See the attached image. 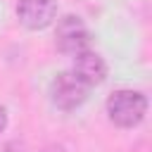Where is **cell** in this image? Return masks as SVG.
<instances>
[{"label": "cell", "instance_id": "obj_1", "mask_svg": "<svg viewBox=\"0 0 152 152\" xmlns=\"http://www.w3.org/2000/svg\"><path fill=\"white\" fill-rule=\"evenodd\" d=\"M147 100L138 90H116L107 97V114L109 121L119 128H133L145 119Z\"/></svg>", "mask_w": 152, "mask_h": 152}, {"label": "cell", "instance_id": "obj_2", "mask_svg": "<svg viewBox=\"0 0 152 152\" xmlns=\"http://www.w3.org/2000/svg\"><path fill=\"white\" fill-rule=\"evenodd\" d=\"M86 95H88V86L81 83L71 71L59 74L50 83V100H52L55 107H59L64 112H71V109L81 107L86 102Z\"/></svg>", "mask_w": 152, "mask_h": 152}, {"label": "cell", "instance_id": "obj_3", "mask_svg": "<svg viewBox=\"0 0 152 152\" xmlns=\"http://www.w3.org/2000/svg\"><path fill=\"white\" fill-rule=\"evenodd\" d=\"M88 40H90V33L86 28V24L74 17V14H66L57 21V28H55V43L57 48L64 52V55H76L81 50L88 48Z\"/></svg>", "mask_w": 152, "mask_h": 152}, {"label": "cell", "instance_id": "obj_4", "mask_svg": "<svg viewBox=\"0 0 152 152\" xmlns=\"http://www.w3.org/2000/svg\"><path fill=\"white\" fill-rule=\"evenodd\" d=\"M17 17L31 31L45 28L57 17V2L55 0H19L17 2Z\"/></svg>", "mask_w": 152, "mask_h": 152}, {"label": "cell", "instance_id": "obj_5", "mask_svg": "<svg viewBox=\"0 0 152 152\" xmlns=\"http://www.w3.org/2000/svg\"><path fill=\"white\" fill-rule=\"evenodd\" d=\"M71 74H74L81 83H86L88 88H90V86H100V83L107 78V64H104V59H102L97 52L81 50V52L74 55Z\"/></svg>", "mask_w": 152, "mask_h": 152}, {"label": "cell", "instance_id": "obj_6", "mask_svg": "<svg viewBox=\"0 0 152 152\" xmlns=\"http://www.w3.org/2000/svg\"><path fill=\"white\" fill-rule=\"evenodd\" d=\"M5 126H7V112H5V107L0 104V133L5 131Z\"/></svg>", "mask_w": 152, "mask_h": 152}]
</instances>
